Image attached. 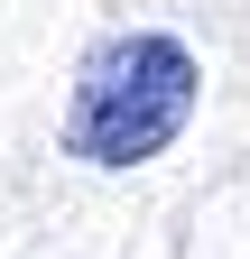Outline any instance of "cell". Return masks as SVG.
Returning <instances> with one entry per match:
<instances>
[{
  "label": "cell",
  "mask_w": 250,
  "mask_h": 259,
  "mask_svg": "<svg viewBox=\"0 0 250 259\" xmlns=\"http://www.w3.org/2000/svg\"><path fill=\"white\" fill-rule=\"evenodd\" d=\"M195 56H185L167 28H130V37H102L74 74V111H65V157L84 167H148L185 139L195 120Z\"/></svg>",
  "instance_id": "6da1fadb"
}]
</instances>
